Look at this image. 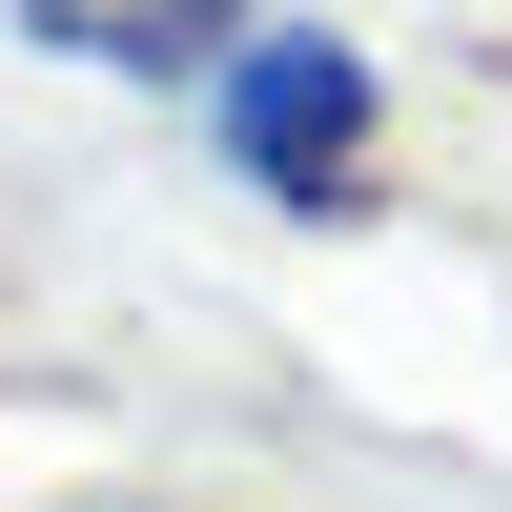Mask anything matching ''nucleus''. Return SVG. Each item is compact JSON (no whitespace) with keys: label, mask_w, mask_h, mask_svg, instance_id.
I'll list each match as a JSON object with an SVG mask.
<instances>
[{"label":"nucleus","mask_w":512,"mask_h":512,"mask_svg":"<svg viewBox=\"0 0 512 512\" xmlns=\"http://www.w3.org/2000/svg\"><path fill=\"white\" fill-rule=\"evenodd\" d=\"M369 62L349 41H308V21H267V41H226V164L246 185H287V205H369Z\"/></svg>","instance_id":"obj_1"},{"label":"nucleus","mask_w":512,"mask_h":512,"mask_svg":"<svg viewBox=\"0 0 512 512\" xmlns=\"http://www.w3.org/2000/svg\"><path fill=\"white\" fill-rule=\"evenodd\" d=\"M21 41H62V62H123V82H185L246 41V0H21Z\"/></svg>","instance_id":"obj_2"}]
</instances>
